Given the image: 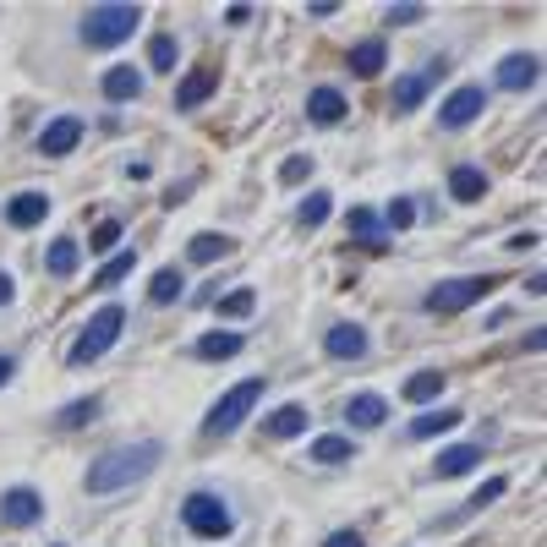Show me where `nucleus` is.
<instances>
[{"label": "nucleus", "mask_w": 547, "mask_h": 547, "mask_svg": "<svg viewBox=\"0 0 547 547\" xmlns=\"http://www.w3.org/2000/svg\"><path fill=\"white\" fill-rule=\"evenodd\" d=\"M159 460H164V444H159V438H137V444H126V449L99 455V460L88 466L82 488H88L93 499H104V493H126L131 482L153 477V471H159Z\"/></svg>", "instance_id": "1"}, {"label": "nucleus", "mask_w": 547, "mask_h": 547, "mask_svg": "<svg viewBox=\"0 0 547 547\" xmlns=\"http://www.w3.org/2000/svg\"><path fill=\"white\" fill-rule=\"evenodd\" d=\"M142 22V5H126V0H104V5H88L82 11V44L88 49H115L137 33Z\"/></svg>", "instance_id": "2"}, {"label": "nucleus", "mask_w": 547, "mask_h": 547, "mask_svg": "<svg viewBox=\"0 0 547 547\" xmlns=\"http://www.w3.org/2000/svg\"><path fill=\"white\" fill-rule=\"evenodd\" d=\"M263 389H268V378H247V384H236L230 394H219V400H214V411L203 416V433H208V438H230V433H236V427L258 411Z\"/></svg>", "instance_id": "3"}, {"label": "nucleus", "mask_w": 547, "mask_h": 547, "mask_svg": "<svg viewBox=\"0 0 547 547\" xmlns=\"http://www.w3.org/2000/svg\"><path fill=\"white\" fill-rule=\"evenodd\" d=\"M121 329H126V307L121 301H104L93 318H88V329L77 334V345H71V367H88V362H99L115 340H121Z\"/></svg>", "instance_id": "4"}, {"label": "nucleus", "mask_w": 547, "mask_h": 547, "mask_svg": "<svg viewBox=\"0 0 547 547\" xmlns=\"http://www.w3.org/2000/svg\"><path fill=\"white\" fill-rule=\"evenodd\" d=\"M181 526L192 537H203V542H219V537L236 531V515H230V504L219 493H186L181 499Z\"/></svg>", "instance_id": "5"}, {"label": "nucleus", "mask_w": 547, "mask_h": 547, "mask_svg": "<svg viewBox=\"0 0 547 547\" xmlns=\"http://www.w3.org/2000/svg\"><path fill=\"white\" fill-rule=\"evenodd\" d=\"M504 279L499 274H466V279H444V285H433L427 290V312H438V318H449V312H466V307H477L482 296H493Z\"/></svg>", "instance_id": "6"}, {"label": "nucleus", "mask_w": 547, "mask_h": 547, "mask_svg": "<svg viewBox=\"0 0 547 547\" xmlns=\"http://www.w3.org/2000/svg\"><path fill=\"white\" fill-rule=\"evenodd\" d=\"M482 110H488V88H482V82H466V88H455V93L438 104V126H444V131H460V126H471Z\"/></svg>", "instance_id": "7"}, {"label": "nucleus", "mask_w": 547, "mask_h": 547, "mask_svg": "<svg viewBox=\"0 0 547 547\" xmlns=\"http://www.w3.org/2000/svg\"><path fill=\"white\" fill-rule=\"evenodd\" d=\"M449 71V60H427L422 71H411V77H400L394 82V115H411V110H422V99L433 93V82Z\"/></svg>", "instance_id": "8"}, {"label": "nucleus", "mask_w": 547, "mask_h": 547, "mask_svg": "<svg viewBox=\"0 0 547 547\" xmlns=\"http://www.w3.org/2000/svg\"><path fill=\"white\" fill-rule=\"evenodd\" d=\"M38 521H44V499H38L33 488L0 493V526H5V531H27V526H38Z\"/></svg>", "instance_id": "9"}, {"label": "nucleus", "mask_w": 547, "mask_h": 547, "mask_svg": "<svg viewBox=\"0 0 547 547\" xmlns=\"http://www.w3.org/2000/svg\"><path fill=\"white\" fill-rule=\"evenodd\" d=\"M77 142H82V115H55L38 131V153L44 159H66V153H77Z\"/></svg>", "instance_id": "10"}, {"label": "nucleus", "mask_w": 547, "mask_h": 547, "mask_svg": "<svg viewBox=\"0 0 547 547\" xmlns=\"http://www.w3.org/2000/svg\"><path fill=\"white\" fill-rule=\"evenodd\" d=\"M537 77H542V60L531 49H515V55L499 60V88L504 93H526V88H537Z\"/></svg>", "instance_id": "11"}, {"label": "nucleus", "mask_w": 547, "mask_h": 547, "mask_svg": "<svg viewBox=\"0 0 547 547\" xmlns=\"http://www.w3.org/2000/svg\"><path fill=\"white\" fill-rule=\"evenodd\" d=\"M323 356H334V362H362V356H367V329H362V323H334V329L323 334Z\"/></svg>", "instance_id": "12"}, {"label": "nucleus", "mask_w": 547, "mask_h": 547, "mask_svg": "<svg viewBox=\"0 0 547 547\" xmlns=\"http://www.w3.org/2000/svg\"><path fill=\"white\" fill-rule=\"evenodd\" d=\"M214 88H219V66H192L181 77V88H175V110H197Z\"/></svg>", "instance_id": "13"}, {"label": "nucleus", "mask_w": 547, "mask_h": 547, "mask_svg": "<svg viewBox=\"0 0 547 547\" xmlns=\"http://www.w3.org/2000/svg\"><path fill=\"white\" fill-rule=\"evenodd\" d=\"M44 214H49V197H44V192H16V197L5 203V225H11V230H33V225H44Z\"/></svg>", "instance_id": "14"}, {"label": "nucleus", "mask_w": 547, "mask_h": 547, "mask_svg": "<svg viewBox=\"0 0 547 547\" xmlns=\"http://www.w3.org/2000/svg\"><path fill=\"white\" fill-rule=\"evenodd\" d=\"M99 88H104L110 104H131V99L142 93V71H137V66H110V71L99 77Z\"/></svg>", "instance_id": "15"}, {"label": "nucleus", "mask_w": 547, "mask_h": 547, "mask_svg": "<svg viewBox=\"0 0 547 547\" xmlns=\"http://www.w3.org/2000/svg\"><path fill=\"white\" fill-rule=\"evenodd\" d=\"M449 197L455 203H482L488 197V170L482 164H455L449 170Z\"/></svg>", "instance_id": "16"}, {"label": "nucleus", "mask_w": 547, "mask_h": 547, "mask_svg": "<svg viewBox=\"0 0 547 547\" xmlns=\"http://www.w3.org/2000/svg\"><path fill=\"white\" fill-rule=\"evenodd\" d=\"M345 416H351V427L373 433V427L389 422V400H384V394H351V400H345Z\"/></svg>", "instance_id": "17"}, {"label": "nucleus", "mask_w": 547, "mask_h": 547, "mask_svg": "<svg viewBox=\"0 0 547 547\" xmlns=\"http://www.w3.org/2000/svg\"><path fill=\"white\" fill-rule=\"evenodd\" d=\"M477 460H482V444H449V449H438V460H433V477H466V471H477Z\"/></svg>", "instance_id": "18"}, {"label": "nucleus", "mask_w": 547, "mask_h": 547, "mask_svg": "<svg viewBox=\"0 0 547 547\" xmlns=\"http://www.w3.org/2000/svg\"><path fill=\"white\" fill-rule=\"evenodd\" d=\"M230 252H236V241L219 236V230H197V236L186 241V258H192L197 268H208V263H219V258H230Z\"/></svg>", "instance_id": "19"}, {"label": "nucleus", "mask_w": 547, "mask_h": 547, "mask_svg": "<svg viewBox=\"0 0 547 547\" xmlns=\"http://www.w3.org/2000/svg\"><path fill=\"white\" fill-rule=\"evenodd\" d=\"M307 422H312V416H307V405H296V400H290V405H279L274 416H263V438H301V433H307Z\"/></svg>", "instance_id": "20"}, {"label": "nucleus", "mask_w": 547, "mask_h": 547, "mask_svg": "<svg viewBox=\"0 0 547 547\" xmlns=\"http://www.w3.org/2000/svg\"><path fill=\"white\" fill-rule=\"evenodd\" d=\"M345 110H351V104H345V93H340V88H312V93H307V115H312L318 126L345 121Z\"/></svg>", "instance_id": "21"}, {"label": "nucleus", "mask_w": 547, "mask_h": 547, "mask_svg": "<svg viewBox=\"0 0 547 547\" xmlns=\"http://www.w3.org/2000/svg\"><path fill=\"white\" fill-rule=\"evenodd\" d=\"M77 263H82V241H77V236H60V241H49V252H44V268H49L55 279H71V274H77Z\"/></svg>", "instance_id": "22"}, {"label": "nucleus", "mask_w": 547, "mask_h": 547, "mask_svg": "<svg viewBox=\"0 0 547 547\" xmlns=\"http://www.w3.org/2000/svg\"><path fill=\"white\" fill-rule=\"evenodd\" d=\"M444 384H449V373H438V367H427V373H411L400 394H405L411 405H433V400L444 394Z\"/></svg>", "instance_id": "23"}, {"label": "nucleus", "mask_w": 547, "mask_h": 547, "mask_svg": "<svg viewBox=\"0 0 547 547\" xmlns=\"http://www.w3.org/2000/svg\"><path fill=\"white\" fill-rule=\"evenodd\" d=\"M466 422V411H455V405H433V411H422L416 422H411V438H438V433H449V427H460Z\"/></svg>", "instance_id": "24"}, {"label": "nucleus", "mask_w": 547, "mask_h": 547, "mask_svg": "<svg viewBox=\"0 0 547 547\" xmlns=\"http://www.w3.org/2000/svg\"><path fill=\"white\" fill-rule=\"evenodd\" d=\"M307 460H318V466H345V460H356V444H351L345 433H323V438H312Z\"/></svg>", "instance_id": "25"}, {"label": "nucleus", "mask_w": 547, "mask_h": 547, "mask_svg": "<svg viewBox=\"0 0 547 547\" xmlns=\"http://www.w3.org/2000/svg\"><path fill=\"white\" fill-rule=\"evenodd\" d=\"M241 345H247V340H241L236 329H219V334H203L192 351H197L203 362H230V356H241Z\"/></svg>", "instance_id": "26"}, {"label": "nucleus", "mask_w": 547, "mask_h": 547, "mask_svg": "<svg viewBox=\"0 0 547 547\" xmlns=\"http://www.w3.org/2000/svg\"><path fill=\"white\" fill-rule=\"evenodd\" d=\"M99 411H104V400H99V394H88V400H71V405H60V411H55V427H60V433H77V427L99 422Z\"/></svg>", "instance_id": "27"}, {"label": "nucleus", "mask_w": 547, "mask_h": 547, "mask_svg": "<svg viewBox=\"0 0 547 547\" xmlns=\"http://www.w3.org/2000/svg\"><path fill=\"white\" fill-rule=\"evenodd\" d=\"M389 66V49H384V38H362L356 49H351V71L356 77H378Z\"/></svg>", "instance_id": "28"}, {"label": "nucleus", "mask_w": 547, "mask_h": 547, "mask_svg": "<svg viewBox=\"0 0 547 547\" xmlns=\"http://www.w3.org/2000/svg\"><path fill=\"white\" fill-rule=\"evenodd\" d=\"M345 230H351L362 247H384V219H378L373 208H351V214H345Z\"/></svg>", "instance_id": "29"}, {"label": "nucleus", "mask_w": 547, "mask_h": 547, "mask_svg": "<svg viewBox=\"0 0 547 547\" xmlns=\"http://www.w3.org/2000/svg\"><path fill=\"white\" fill-rule=\"evenodd\" d=\"M329 214H334V192H307V203L296 208V225H301V230H318Z\"/></svg>", "instance_id": "30"}, {"label": "nucleus", "mask_w": 547, "mask_h": 547, "mask_svg": "<svg viewBox=\"0 0 547 547\" xmlns=\"http://www.w3.org/2000/svg\"><path fill=\"white\" fill-rule=\"evenodd\" d=\"M181 290H186L181 268H159L153 285H148V301H153V307H170V301H181Z\"/></svg>", "instance_id": "31"}, {"label": "nucleus", "mask_w": 547, "mask_h": 547, "mask_svg": "<svg viewBox=\"0 0 547 547\" xmlns=\"http://www.w3.org/2000/svg\"><path fill=\"white\" fill-rule=\"evenodd\" d=\"M175 60H181L175 33H153V38H148V66H153V71H175Z\"/></svg>", "instance_id": "32"}, {"label": "nucleus", "mask_w": 547, "mask_h": 547, "mask_svg": "<svg viewBox=\"0 0 547 547\" xmlns=\"http://www.w3.org/2000/svg\"><path fill=\"white\" fill-rule=\"evenodd\" d=\"M131 268H137V252H115V258H110V263L93 274V290H115V285H121Z\"/></svg>", "instance_id": "33"}, {"label": "nucleus", "mask_w": 547, "mask_h": 547, "mask_svg": "<svg viewBox=\"0 0 547 547\" xmlns=\"http://www.w3.org/2000/svg\"><path fill=\"white\" fill-rule=\"evenodd\" d=\"M252 307H258V290H247V285H241V290H230V296H219V301H214V312H219V318H247V312H252Z\"/></svg>", "instance_id": "34"}, {"label": "nucleus", "mask_w": 547, "mask_h": 547, "mask_svg": "<svg viewBox=\"0 0 547 547\" xmlns=\"http://www.w3.org/2000/svg\"><path fill=\"white\" fill-rule=\"evenodd\" d=\"M121 219H104V225H93V236H88V252H115L121 247Z\"/></svg>", "instance_id": "35"}, {"label": "nucleus", "mask_w": 547, "mask_h": 547, "mask_svg": "<svg viewBox=\"0 0 547 547\" xmlns=\"http://www.w3.org/2000/svg\"><path fill=\"white\" fill-rule=\"evenodd\" d=\"M504 493H510V482H504V477H488V482H482V488L471 493V504H466V515H477V510H488V504H499Z\"/></svg>", "instance_id": "36"}, {"label": "nucleus", "mask_w": 547, "mask_h": 547, "mask_svg": "<svg viewBox=\"0 0 547 547\" xmlns=\"http://www.w3.org/2000/svg\"><path fill=\"white\" fill-rule=\"evenodd\" d=\"M307 175H312V153H290V159L279 164V181H285V186H301Z\"/></svg>", "instance_id": "37"}, {"label": "nucleus", "mask_w": 547, "mask_h": 547, "mask_svg": "<svg viewBox=\"0 0 547 547\" xmlns=\"http://www.w3.org/2000/svg\"><path fill=\"white\" fill-rule=\"evenodd\" d=\"M384 225H389V230H411V225H416V203H411V197H394L389 214H384Z\"/></svg>", "instance_id": "38"}, {"label": "nucleus", "mask_w": 547, "mask_h": 547, "mask_svg": "<svg viewBox=\"0 0 547 547\" xmlns=\"http://www.w3.org/2000/svg\"><path fill=\"white\" fill-rule=\"evenodd\" d=\"M422 16H427L422 5H389V22H394V27H411V22H422Z\"/></svg>", "instance_id": "39"}, {"label": "nucleus", "mask_w": 547, "mask_h": 547, "mask_svg": "<svg viewBox=\"0 0 547 547\" xmlns=\"http://www.w3.org/2000/svg\"><path fill=\"white\" fill-rule=\"evenodd\" d=\"M537 241H542V236H537V230H521V236H510V241H504V247H510V252H531V247H537Z\"/></svg>", "instance_id": "40"}, {"label": "nucleus", "mask_w": 547, "mask_h": 547, "mask_svg": "<svg viewBox=\"0 0 547 547\" xmlns=\"http://www.w3.org/2000/svg\"><path fill=\"white\" fill-rule=\"evenodd\" d=\"M323 547H367V542H362V531H334Z\"/></svg>", "instance_id": "41"}, {"label": "nucleus", "mask_w": 547, "mask_h": 547, "mask_svg": "<svg viewBox=\"0 0 547 547\" xmlns=\"http://www.w3.org/2000/svg\"><path fill=\"white\" fill-rule=\"evenodd\" d=\"M225 22H230V27H247V22H252V5H230Z\"/></svg>", "instance_id": "42"}, {"label": "nucleus", "mask_w": 547, "mask_h": 547, "mask_svg": "<svg viewBox=\"0 0 547 547\" xmlns=\"http://www.w3.org/2000/svg\"><path fill=\"white\" fill-rule=\"evenodd\" d=\"M16 301V285H11V274H0V307H11Z\"/></svg>", "instance_id": "43"}, {"label": "nucleus", "mask_w": 547, "mask_h": 547, "mask_svg": "<svg viewBox=\"0 0 547 547\" xmlns=\"http://www.w3.org/2000/svg\"><path fill=\"white\" fill-rule=\"evenodd\" d=\"M11 373H16V356H5V351H0V389L11 384Z\"/></svg>", "instance_id": "44"}]
</instances>
